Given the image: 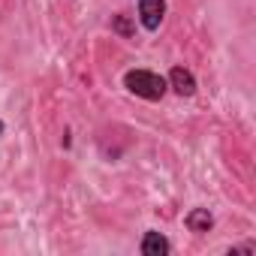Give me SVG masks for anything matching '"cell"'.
<instances>
[{
    "mask_svg": "<svg viewBox=\"0 0 256 256\" xmlns=\"http://www.w3.org/2000/svg\"><path fill=\"white\" fill-rule=\"evenodd\" d=\"M0 136H4V120H0Z\"/></svg>",
    "mask_w": 256,
    "mask_h": 256,
    "instance_id": "7",
    "label": "cell"
},
{
    "mask_svg": "<svg viewBox=\"0 0 256 256\" xmlns=\"http://www.w3.org/2000/svg\"><path fill=\"white\" fill-rule=\"evenodd\" d=\"M112 30H114L118 36H124V40H130V36L136 34V24H133V18H130V16L118 12V16H112Z\"/></svg>",
    "mask_w": 256,
    "mask_h": 256,
    "instance_id": "6",
    "label": "cell"
},
{
    "mask_svg": "<svg viewBox=\"0 0 256 256\" xmlns=\"http://www.w3.org/2000/svg\"><path fill=\"white\" fill-rule=\"evenodd\" d=\"M139 250H142L145 256H166V253L172 250V244H169V238H166L163 232H145Z\"/></svg>",
    "mask_w": 256,
    "mask_h": 256,
    "instance_id": "4",
    "label": "cell"
},
{
    "mask_svg": "<svg viewBox=\"0 0 256 256\" xmlns=\"http://www.w3.org/2000/svg\"><path fill=\"white\" fill-rule=\"evenodd\" d=\"M184 226H187L190 232L202 235V232H211V226H214V217H211V211H208V208H193V211H187V217H184Z\"/></svg>",
    "mask_w": 256,
    "mask_h": 256,
    "instance_id": "5",
    "label": "cell"
},
{
    "mask_svg": "<svg viewBox=\"0 0 256 256\" xmlns=\"http://www.w3.org/2000/svg\"><path fill=\"white\" fill-rule=\"evenodd\" d=\"M166 84H169L178 96H193V94H196V78H193V72L184 70V66H172Z\"/></svg>",
    "mask_w": 256,
    "mask_h": 256,
    "instance_id": "3",
    "label": "cell"
},
{
    "mask_svg": "<svg viewBox=\"0 0 256 256\" xmlns=\"http://www.w3.org/2000/svg\"><path fill=\"white\" fill-rule=\"evenodd\" d=\"M124 88L130 94H136V96H142V100H151V102L163 100L166 90H169L166 78L160 72H151V70H130L124 76Z\"/></svg>",
    "mask_w": 256,
    "mask_h": 256,
    "instance_id": "1",
    "label": "cell"
},
{
    "mask_svg": "<svg viewBox=\"0 0 256 256\" xmlns=\"http://www.w3.org/2000/svg\"><path fill=\"white\" fill-rule=\"evenodd\" d=\"M166 16V0H139V22L145 30H157Z\"/></svg>",
    "mask_w": 256,
    "mask_h": 256,
    "instance_id": "2",
    "label": "cell"
}]
</instances>
